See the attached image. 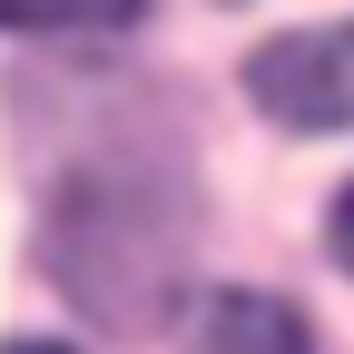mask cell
<instances>
[{
    "mask_svg": "<svg viewBox=\"0 0 354 354\" xmlns=\"http://www.w3.org/2000/svg\"><path fill=\"white\" fill-rule=\"evenodd\" d=\"M246 88L276 128H354V30H286L246 59Z\"/></svg>",
    "mask_w": 354,
    "mask_h": 354,
    "instance_id": "cell-1",
    "label": "cell"
},
{
    "mask_svg": "<svg viewBox=\"0 0 354 354\" xmlns=\"http://www.w3.org/2000/svg\"><path fill=\"white\" fill-rule=\"evenodd\" d=\"M197 354H315V344H305V325L286 315L276 295L227 286V295L197 305Z\"/></svg>",
    "mask_w": 354,
    "mask_h": 354,
    "instance_id": "cell-2",
    "label": "cell"
},
{
    "mask_svg": "<svg viewBox=\"0 0 354 354\" xmlns=\"http://www.w3.org/2000/svg\"><path fill=\"white\" fill-rule=\"evenodd\" d=\"M138 0H0V30H118Z\"/></svg>",
    "mask_w": 354,
    "mask_h": 354,
    "instance_id": "cell-3",
    "label": "cell"
},
{
    "mask_svg": "<svg viewBox=\"0 0 354 354\" xmlns=\"http://www.w3.org/2000/svg\"><path fill=\"white\" fill-rule=\"evenodd\" d=\"M335 256H344V266H354V187H344V197H335Z\"/></svg>",
    "mask_w": 354,
    "mask_h": 354,
    "instance_id": "cell-4",
    "label": "cell"
},
{
    "mask_svg": "<svg viewBox=\"0 0 354 354\" xmlns=\"http://www.w3.org/2000/svg\"><path fill=\"white\" fill-rule=\"evenodd\" d=\"M0 354H59V344H0Z\"/></svg>",
    "mask_w": 354,
    "mask_h": 354,
    "instance_id": "cell-5",
    "label": "cell"
}]
</instances>
